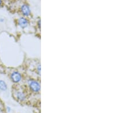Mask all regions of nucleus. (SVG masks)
<instances>
[{
    "mask_svg": "<svg viewBox=\"0 0 128 113\" xmlns=\"http://www.w3.org/2000/svg\"><path fill=\"white\" fill-rule=\"evenodd\" d=\"M28 87H29V89L32 91L36 92V93H37V92H39L40 91V83L37 81H36V80L32 79H28Z\"/></svg>",
    "mask_w": 128,
    "mask_h": 113,
    "instance_id": "2",
    "label": "nucleus"
},
{
    "mask_svg": "<svg viewBox=\"0 0 128 113\" xmlns=\"http://www.w3.org/2000/svg\"><path fill=\"white\" fill-rule=\"evenodd\" d=\"M2 5V0H0V7H1Z\"/></svg>",
    "mask_w": 128,
    "mask_h": 113,
    "instance_id": "8",
    "label": "nucleus"
},
{
    "mask_svg": "<svg viewBox=\"0 0 128 113\" xmlns=\"http://www.w3.org/2000/svg\"><path fill=\"white\" fill-rule=\"evenodd\" d=\"M11 81L15 83H19L22 81V75L19 71H13L10 75Z\"/></svg>",
    "mask_w": 128,
    "mask_h": 113,
    "instance_id": "3",
    "label": "nucleus"
},
{
    "mask_svg": "<svg viewBox=\"0 0 128 113\" xmlns=\"http://www.w3.org/2000/svg\"><path fill=\"white\" fill-rule=\"evenodd\" d=\"M18 25L22 29H25L28 25V21L24 17H20L18 20Z\"/></svg>",
    "mask_w": 128,
    "mask_h": 113,
    "instance_id": "5",
    "label": "nucleus"
},
{
    "mask_svg": "<svg viewBox=\"0 0 128 113\" xmlns=\"http://www.w3.org/2000/svg\"><path fill=\"white\" fill-rule=\"evenodd\" d=\"M8 90V85L3 80L0 79V91H6Z\"/></svg>",
    "mask_w": 128,
    "mask_h": 113,
    "instance_id": "6",
    "label": "nucleus"
},
{
    "mask_svg": "<svg viewBox=\"0 0 128 113\" xmlns=\"http://www.w3.org/2000/svg\"><path fill=\"white\" fill-rule=\"evenodd\" d=\"M6 112H11L12 108L10 106H7L6 107Z\"/></svg>",
    "mask_w": 128,
    "mask_h": 113,
    "instance_id": "7",
    "label": "nucleus"
},
{
    "mask_svg": "<svg viewBox=\"0 0 128 113\" xmlns=\"http://www.w3.org/2000/svg\"><path fill=\"white\" fill-rule=\"evenodd\" d=\"M20 11L22 14L25 17H28L31 14V10L30 7L26 4H23L20 7Z\"/></svg>",
    "mask_w": 128,
    "mask_h": 113,
    "instance_id": "4",
    "label": "nucleus"
},
{
    "mask_svg": "<svg viewBox=\"0 0 128 113\" xmlns=\"http://www.w3.org/2000/svg\"><path fill=\"white\" fill-rule=\"evenodd\" d=\"M14 96L16 100L20 103L24 102L27 99V95L23 90L16 89L14 91Z\"/></svg>",
    "mask_w": 128,
    "mask_h": 113,
    "instance_id": "1",
    "label": "nucleus"
}]
</instances>
